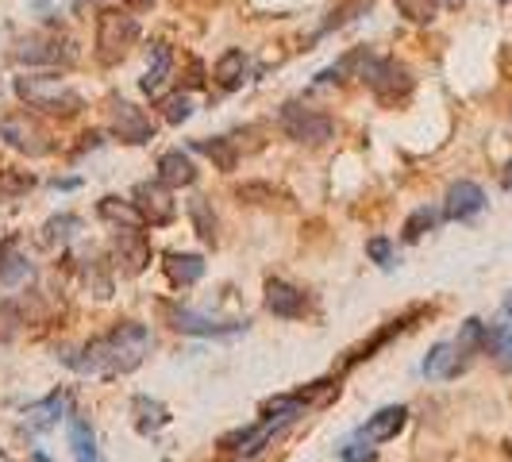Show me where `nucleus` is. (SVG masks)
I'll return each instance as SVG.
<instances>
[{"label":"nucleus","mask_w":512,"mask_h":462,"mask_svg":"<svg viewBox=\"0 0 512 462\" xmlns=\"http://www.w3.org/2000/svg\"><path fill=\"white\" fill-rule=\"evenodd\" d=\"M359 81L374 93V101L385 104V108L405 104L412 97V89H416V77H412V70L401 58H393V54H374V51L366 58Z\"/></svg>","instance_id":"nucleus-4"},{"label":"nucleus","mask_w":512,"mask_h":462,"mask_svg":"<svg viewBox=\"0 0 512 462\" xmlns=\"http://www.w3.org/2000/svg\"><path fill=\"white\" fill-rule=\"evenodd\" d=\"M77 231H81V220H77L74 212H62V216H54V220L43 224V243H47V247H54V243L62 247V243L74 239Z\"/></svg>","instance_id":"nucleus-30"},{"label":"nucleus","mask_w":512,"mask_h":462,"mask_svg":"<svg viewBox=\"0 0 512 462\" xmlns=\"http://www.w3.org/2000/svg\"><path fill=\"white\" fill-rule=\"evenodd\" d=\"M51 185H54V189H62V193H66V189H77V185H81V178H54Z\"/></svg>","instance_id":"nucleus-38"},{"label":"nucleus","mask_w":512,"mask_h":462,"mask_svg":"<svg viewBox=\"0 0 512 462\" xmlns=\"http://www.w3.org/2000/svg\"><path fill=\"white\" fill-rule=\"evenodd\" d=\"M0 139L12 147V151L27 154V158H47L54 154V139L47 124L35 116V112H4L0 116Z\"/></svg>","instance_id":"nucleus-7"},{"label":"nucleus","mask_w":512,"mask_h":462,"mask_svg":"<svg viewBox=\"0 0 512 462\" xmlns=\"http://www.w3.org/2000/svg\"><path fill=\"white\" fill-rule=\"evenodd\" d=\"M77 43L70 35H58V31H39V35H27L12 47V58L27 66V70H70L77 62Z\"/></svg>","instance_id":"nucleus-5"},{"label":"nucleus","mask_w":512,"mask_h":462,"mask_svg":"<svg viewBox=\"0 0 512 462\" xmlns=\"http://www.w3.org/2000/svg\"><path fill=\"white\" fill-rule=\"evenodd\" d=\"M405 424H409V409H405V405H385V409H378L374 416H366V424L359 428V439L378 447V443H389V439L401 436Z\"/></svg>","instance_id":"nucleus-15"},{"label":"nucleus","mask_w":512,"mask_h":462,"mask_svg":"<svg viewBox=\"0 0 512 462\" xmlns=\"http://www.w3.org/2000/svg\"><path fill=\"white\" fill-rule=\"evenodd\" d=\"M170 74H174V47L158 39L151 47V66H147V74L139 77V89H143L147 97H158V93L166 89Z\"/></svg>","instance_id":"nucleus-20"},{"label":"nucleus","mask_w":512,"mask_h":462,"mask_svg":"<svg viewBox=\"0 0 512 462\" xmlns=\"http://www.w3.org/2000/svg\"><path fill=\"white\" fill-rule=\"evenodd\" d=\"M439 4H447V8H462L466 0H439Z\"/></svg>","instance_id":"nucleus-39"},{"label":"nucleus","mask_w":512,"mask_h":462,"mask_svg":"<svg viewBox=\"0 0 512 462\" xmlns=\"http://www.w3.org/2000/svg\"><path fill=\"white\" fill-rule=\"evenodd\" d=\"M193 151L212 158V166H216V170H224V174H231V170L239 166V147H235V139H228V135H216V139H193Z\"/></svg>","instance_id":"nucleus-22"},{"label":"nucleus","mask_w":512,"mask_h":462,"mask_svg":"<svg viewBox=\"0 0 512 462\" xmlns=\"http://www.w3.org/2000/svg\"><path fill=\"white\" fill-rule=\"evenodd\" d=\"M339 455L347 462H374V443H366V439L355 436V443H347Z\"/></svg>","instance_id":"nucleus-37"},{"label":"nucleus","mask_w":512,"mask_h":462,"mask_svg":"<svg viewBox=\"0 0 512 462\" xmlns=\"http://www.w3.org/2000/svg\"><path fill=\"white\" fill-rule=\"evenodd\" d=\"M470 351L459 347V339H451V343H436L432 351H428V359H424V378H432V382H447V378H459L462 370L470 366Z\"/></svg>","instance_id":"nucleus-14"},{"label":"nucleus","mask_w":512,"mask_h":462,"mask_svg":"<svg viewBox=\"0 0 512 462\" xmlns=\"http://www.w3.org/2000/svg\"><path fill=\"white\" fill-rule=\"evenodd\" d=\"M108 131L120 143H128V147H147L154 135H158L151 116L135 101H128V97H112L108 101Z\"/></svg>","instance_id":"nucleus-8"},{"label":"nucleus","mask_w":512,"mask_h":462,"mask_svg":"<svg viewBox=\"0 0 512 462\" xmlns=\"http://www.w3.org/2000/svg\"><path fill=\"white\" fill-rule=\"evenodd\" d=\"M486 189L478 185V181H455L451 189H447V197H443V220H455V224H470L474 216H482L486 212Z\"/></svg>","instance_id":"nucleus-12"},{"label":"nucleus","mask_w":512,"mask_h":462,"mask_svg":"<svg viewBox=\"0 0 512 462\" xmlns=\"http://www.w3.org/2000/svg\"><path fill=\"white\" fill-rule=\"evenodd\" d=\"M201 178V170H197V162L189 158V151H162L158 154V181L162 185H170V189H189V185H197Z\"/></svg>","instance_id":"nucleus-16"},{"label":"nucleus","mask_w":512,"mask_h":462,"mask_svg":"<svg viewBox=\"0 0 512 462\" xmlns=\"http://www.w3.org/2000/svg\"><path fill=\"white\" fill-rule=\"evenodd\" d=\"M70 451L77 462H104L97 451V436H93L89 420H81V416H70Z\"/></svg>","instance_id":"nucleus-25"},{"label":"nucleus","mask_w":512,"mask_h":462,"mask_svg":"<svg viewBox=\"0 0 512 462\" xmlns=\"http://www.w3.org/2000/svg\"><path fill=\"white\" fill-rule=\"evenodd\" d=\"M278 128H282L285 139H293V143H301V147H324V143L335 139L339 124H335L328 112L312 108V104L285 101L282 108H278Z\"/></svg>","instance_id":"nucleus-6"},{"label":"nucleus","mask_w":512,"mask_h":462,"mask_svg":"<svg viewBox=\"0 0 512 462\" xmlns=\"http://www.w3.org/2000/svg\"><path fill=\"white\" fill-rule=\"evenodd\" d=\"M235 197L247 201V205H274V201H285V193L278 185H270V181H243V185L235 189Z\"/></svg>","instance_id":"nucleus-32"},{"label":"nucleus","mask_w":512,"mask_h":462,"mask_svg":"<svg viewBox=\"0 0 512 462\" xmlns=\"http://www.w3.org/2000/svg\"><path fill=\"white\" fill-rule=\"evenodd\" d=\"M112 266L124 274V278H135L151 266V239L139 228H116V239H112Z\"/></svg>","instance_id":"nucleus-11"},{"label":"nucleus","mask_w":512,"mask_h":462,"mask_svg":"<svg viewBox=\"0 0 512 462\" xmlns=\"http://www.w3.org/2000/svg\"><path fill=\"white\" fill-rule=\"evenodd\" d=\"M366 255H370V262H378L382 270H389L397 262V243L389 235H374V239H366Z\"/></svg>","instance_id":"nucleus-34"},{"label":"nucleus","mask_w":512,"mask_h":462,"mask_svg":"<svg viewBox=\"0 0 512 462\" xmlns=\"http://www.w3.org/2000/svg\"><path fill=\"white\" fill-rule=\"evenodd\" d=\"M147 351H151V328L139 320H124L97 339H89L85 347L62 355V362L81 378H120V374L139 370Z\"/></svg>","instance_id":"nucleus-1"},{"label":"nucleus","mask_w":512,"mask_h":462,"mask_svg":"<svg viewBox=\"0 0 512 462\" xmlns=\"http://www.w3.org/2000/svg\"><path fill=\"white\" fill-rule=\"evenodd\" d=\"M162 270H166V278L178 285V289H189V285H197L205 278V258L201 255H166L162 262Z\"/></svg>","instance_id":"nucleus-21"},{"label":"nucleus","mask_w":512,"mask_h":462,"mask_svg":"<svg viewBox=\"0 0 512 462\" xmlns=\"http://www.w3.org/2000/svg\"><path fill=\"white\" fill-rule=\"evenodd\" d=\"M505 189H512V162H509V174H505Z\"/></svg>","instance_id":"nucleus-41"},{"label":"nucleus","mask_w":512,"mask_h":462,"mask_svg":"<svg viewBox=\"0 0 512 462\" xmlns=\"http://www.w3.org/2000/svg\"><path fill=\"white\" fill-rule=\"evenodd\" d=\"M31 274H35V266L20 251V239L16 235L0 239V285H24L31 282Z\"/></svg>","instance_id":"nucleus-19"},{"label":"nucleus","mask_w":512,"mask_h":462,"mask_svg":"<svg viewBox=\"0 0 512 462\" xmlns=\"http://www.w3.org/2000/svg\"><path fill=\"white\" fill-rule=\"evenodd\" d=\"M81 4H101V0H77V8H81Z\"/></svg>","instance_id":"nucleus-42"},{"label":"nucleus","mask_w":512,"mask_h":462,"mask_svg":"<svg viewBox=\"0 0 512 462\" xmlns=\"http://www.w3.org/2000/svg\"><path fill=\"white\" fill-rule=\"evenodd\" d=\"M166 320L170 328L181 335H201V339H224V335L247 332V320H212L205 312H193V308L166 305Z\"/></svg>","instance_id":"nucleus-10"},{"label":"nucleus","mask_w":512,"mask_h":462,"mask_svg":"<svg viewBox=\"0 0 512 462\" xmlns=\"http://www.w3.org/2000/svg\"><path fill=\"white\" fill-rule=\"evenodd\" d=\"M66 393H47L43 401H35V405H27L24 412V428L27 432H54L58 428V420L66 416Z\"/></svg>","instance_id":"nucleus-18"},{"label":"nucleus","mask_w":512,"mask_h":462,"mask_svg":"<svg viewBox=\"0 0 512 462\" xmlns=\"http://www.w3.org/2000/svg\"><path fill=\"white\" fill-rule=\"evenodd\" d=\"M185 212H189V220H193V231L205 239V243H216V212L208 205V197H189L185 201Z\"/></svg>","instance_id":"nucleus-26"},{"label":"nucleus","mask_w":512,"mask_h":462,"mask_svg":"<svg viewBox=\"0 0 512 462\" xmlns=\"http://www.w3.org/2000/svg\"><path fill=\"white\" fill-rule=\"evenodd\" d=\"M31 185H35V178H31V174H24V170H0V193H4V197L27 193Z\"/></svg>","instance_id":"nucleus-36"},{"label":"nucleus","mask_w":512,"mask_h":462,"mask_svg":"<svg viewBox=\"0 0 512 462\" xmlns=\"http://www.w3.org/2000/svg\"><path fill=\"white\" fill-rule=\"evenodd\" d=\"M131 4H135V8H151L154 0H131Z\"/></svg>","instance_id":"nucleus-40"},{"label":"nucleus","mask_w":512,"mask_h":462,"mask_svg":"<svg viewBox=\"0 0 512 462\" xmlns=\"http://www.w3.org/2000/svg\"><path fill=\"white\" fill-rule=\"evenodd\" d=\"M143 27H139V16L131 8H120V4H104L97 12V35H93V54L101 66H120L131 54V47L139 43Z\"/></svg>","instance_id":"nucleus-3"},{"label":"nucleus","mask_w":512,"mask_h":462,"mask_svg":"<svg viewBox=\"0 0 512 462\" xmlns=\"http://www.w3.org/2000/svg\"><path fill=\"white\" fill-rule=\"evenodd\" d=\"M97 216H101L104 224H112V228H143L139 208L124 201V197H101L97 201Z\"/></svg>","instance_id":"nucleus-23"},{"label":"nucleus","mask_w":512,"mask_h":462,"mask_svg":"<svg viewBox=\"0 0 512 462\" xmlns=\"http://www.w3.org/2000/svg\"><path fill=\"white\" fill-rule=\"evenodd\" d=\"M436 220H439L436 208L420 205L416 212H409V220H405V228H401V239H405V243H420L428 231L436 228Z\"/></svg>","instance_id":"nucleus-31"},{"label":"nucleus","mask_w":512,"mask_h":462,"mask_svg":"<svg viewBox=\"0 0 512 462\" xmlns=\"http://www.w3.org/2000/svg\"><path fill=\"white\" fill-rule=\"evenodd\" d=\"M486 351L505 370H512V324H493V328H486Z\"/></svg>","instance_id":"nucleus-28"},{"label":"nucleus","mask_w":512,"mask_h":462,"mask_svg":"<svg viewBox=\"0 0 512 462\" xmlns=\"http://www.w3.org/2000/svg\"><path fill=\"white\" fill-rule=\"evenodd\" d=\"M131 412H135V428H139L143 436H154V432H162V428L170 424L166 405L154 401V397H135V401H131Z\"/></svg>","instance_id":"nucleus-24"},{"label":"nucleus","mask_w":512,"mask_h":462,"mask_svg":"<svg viewBox=\"0 0 512 462\" xmlns=\"http://www.w3.org/2000/svg\"><path fill=\"white\" fill-rule=\"evenodd\" d=\"M262 305L270 316H278V320H305L308 316V293L301 285L285 282V278H270L266 282V297H262Z\"/></svg>","instance_id":"nucleus-13"},{"label":"nucleus","mask_w":512,"mask_h":462,"mask_svg":"<svg viewBox=\"0 0 512 462\" xmlns=\"http://www.w3.org/2000/svg\"><path fill=\"white\" fill-rule=\"evenodd\" d=\"M131 205L139 208L143 224H151V228H166L178 220V201H174L170 185H162V181H139L131 189Z\"/></svg>","instance_id":"nucleus-9"},{"label":"nucleus","mask_w":512,"mask_h":462,"mask_svg":"<svg viewBox=\"0 0 512 462\" xmlns=\"http://www.w3.org/2000/svg\"><path fill=\"white\" fill-rule=\"evenodd\" d=\"M12 89H16V97H20V104H24L27 112L58 120V124H66V120H74V116L85 112V97L77 93L66 77H58V70L20 74L12 81Z\"/></svg>","instance_id":"nucleus-2"},{"label":"nucleus","mask_w":512,"mask_h":462,"mask_svg":"<svg viewBox=\"0 0 512 462\" xmlns=\"http://www.w3.org/2000/svg\"><path fill=\"white\" fill-rule=\"evenodd\" d=\"M24 328V312L12 301H0V343H12Z\"/></svg>","instance_id":"nucleus-33"},{"label":"nucleus","mask_w":512,"mask_h":462,"mask_svg":"<svg viewBox=\"0 0 512 462\" xmlns=\"http://www.w3.org/2000/svg\"><path fill=\"white\" fill-rule=\"evenodd\" d=\"M158 112H162V120H166L170 128H181V124H185V120L193 116V97H189V89H178V93L162 97Z\"/></svg>","instance_id":"nucleus-27"},{"label":"nucleus","mask_w":512,"mask_h":462,"mask_svg":"<svg viewBox=\"0 0 512 462\" xmlns=\"http://www.w3.org/2000/svg\"><path fill=\"white\" fill-rule=\"evenodd\" d=\"M247 74H251V58H247L243 47H228V51L216 58V66H212V81H216L224 93L243 89V85H247Z\"/></svg>","instance_id":"nucleus-17"},{"label":"nucleus","mask_w":512,"mask_h":462,"mask_svg":"<svg viewBox=\"0 0 512 462\" xmlns=\"http://www.w3.org/2000/svg\"><path fill=\"white\" fill-rule=\"evenodd\" d=\"M393 8L416 27L436 24V16H439V0H393Z\"/></svg>","instance_id":"nucleus-29"},{"label":"nucleus","mask_w":512,"mask_h":462,"mask_svg":"<svg viewBox=\"0 0 512 462\" xmlns=\"http://www.w3.org/2000/svg\"><path fill=\"white\" fill-rule=\"evenodd\" d=\"M501 4H512V0H501Z\"/></svg>","instance_id":"nucleus-43"},{"label":"nucleus","mask_w":512,"mask_h":462,"mask_svg":"<svg viewBox=\"0 0 512 462\" xmlns=\"http://www.w3.org/2000/svg\"><path fill=\"white\" fill-rule=\"evenodd\" d=\"M370 8V0H351V4H339L332 12V20L320 27V35H328V31H335V27H347L351 20H359V12H366Z\"/></svg>","instance_id":"nucleus-35"}]
</instances>
